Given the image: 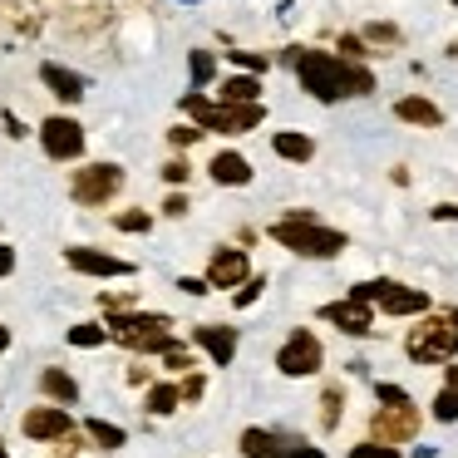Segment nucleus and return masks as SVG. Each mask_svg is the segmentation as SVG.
I'll return each mask as SVG.
<instances>
[{"label":"nucleus","mask_w":458,"mask_h":458,"mask_svg":"<svg viewBox=\"0 0 458 458\" xmlns=\"http://www.w3.org/2000/svg\"><path fill=\"white\" fill-rule=\"evenodd\" d=\"M212 178L222 182V188H247L251 182V163L242 158V153H217V158H212Z\"/></svg>","instance_id":"nucleus-17"},{"label":"nucleus","mask_w":458,"mask_h":458,"mask_svg":"<svg viewBox=\"0 0 458 458\" xmlns=\"http://www.w3.org/2000/svg\"><path fill=\"white\" fill-rule=\"evenodd\" d=\"M178 404H182L178 385H153L148 389V414H173Z\"/></svg>","instance_id":"nucleus-23"},{"label":"nucleus","mask_w":458,"mask_h":458,"mask_svg":"<svg viewBox=\"0 0 458 458\" xmlns=\"http://www.w3.org/2000/svg\"><path fill=\"white\" fill-rule=\"evenodd\" d=\"M271 242H281L286 251L310 257V261H330V257H340V251H345V232L320 227V222L306 217V212H291V217L271 222Z\"/></svg>","instance_id":"nucleus-1"},{"label":"nucleus","mask_w":458,"mask_h":458,"mask_svg":"<svg viewBox=\"0 0 458 458\" xmlns=\"http://www.w3.org/2000/svg\"><path fill=\"white\" fill-rule=\"evenodd\" d=\"M454 5H458V0H454Z\"/></svg>","instance_id":"nucleus-50"},{"label":"nucleus","mask_w":458,"mask_h":458,"mask_svg":"<svg viewBox=\"0 0 458 458\" xmlns=\"http://www.w3.org/2000/svg\"><path fill=\"white\" fill-rule=\"evenodd\" d=\"M291 64H296L306 94H316L320 104L345 99V60H335V55H320V50H291Z\"/></svg>","instance_id":"nucleus-3"},{"label":"nucleus","mask_w":458,"mask_h":458,"mask_svg":"<svg viewBox=\"0 0 458 458\" xmlns=\"http://www.w3.org/2000/svg\"><path fill=\"white\" fill-rule=\"evenodd\" d=\"M394 114H399L404 123H424V129H438V123H444V109H438V104H428L424 94H409V99H399Z\"/></svg>","instance_id":"nucleus-18"},{"label":"nucleus","mask_w":458,"mask_h":458,"mask_svg":"<svg viewBox=\"0 0 458 458\" xmlns=\"http://www.w3.org/2000/svg\"><path fill=\"white\" fill-rule=\"evenodd\" d=\"M326 320L330 326H340L345 335H375V310L365 306V301H330L326 306Z\"/></svg>","instance_id":"nucleus-11"},{"label":"nucleus","mask_w":458,"mask_h":458,"mask_svg":"<svg viewBox=\"0 0 458 458\" xmlns=\"http://www.w3.org/2000/svg\"><path fill=\"white\" fill-rule=\"evenodd\" d=\"M163 212H168V217H182V212H188V198H178V192H173V198L163 202Z\"/></svg>","instance_id":"nucleus-43"},{"label":"nucleus","mask_w":458,"mask_h":458,"mask_svg":"<svg viewBox=\"0 0 458 458\" xmlns=\"http://www.w3.org/2000/svg\"><path fill=\"white\" fill-rule=\"evenodd\" d=\"M119 188H123V168H119V163H89V168H80V173H74V182H70V192H74L80 208H104Z\"/></svg>","instance_id":"nucleus-7"},{"label":"nucleus","mask_w":458,"mask_h":458,"mask_svg":"<svg viewBox=\"0 0 458 458\" xmlns=\"http://www.w3.org/2000/svg\"><path fill=\"white\" fill-rule=\"evenodd\" d=\"M114 227H119V232H148L153 217H148V212H119V217H114Z\"/></svg>","instance_id":"nucleus-30"},{"label":"nucleus","mask_w":458,"mask_h":458,"mask_svg":"<svg viewBox=\"0 0 458 458\" xmlns=\"http://www.w3.org/2000/svg\"><path fill=\"white\" fill-rule=\"evenodd\" d=\"M434 222H458V208H454V202H438V208H434Z\"/></svg>","instance_id":"nucleus-44"},{"label":"nucleus","mask_w":458,"mask_h":458,"mask_svg":"<svg viewBox=\"0 0 458 458\" xmlns=\"http://www.w3.org/2000/svg\"><path fill=\"white\" fill-rule=\"evenodd\" d=\"M409 360H419V365H438V360L458 355V310H438V316H428L424 326L409 335Z\"/></svg>","instance_id":"nucleus-4"},{"label":"nucleus","mask_w":458,"mask_h":458,"mask_svg":"<svg viewBox=\"0 0 458 458\" xmlns=\"http://www.w3.org/2000/svg\"><path fill=\"white\" fill-rule=\"evenodd\" d=\"M168 139L178 143V148H188V143L202 139V129H192V123H178V129H168Z\"/></svg>","instance_id":"nucleus-32"},{"label":"nucleus","mask_w":458,"mask_h":458,"mask_svg":"<svg viewBox=\"0 0 458 458\" xmlns=\"http://www.w3.org/2000/svg\"><path fill=\"white\" fill-rule=\"evenodd\" d=\"M340 55L360 60V55H365V40H360V35H340Z\"/></svg>","instance_id":"nucleus-37"},{"label":"nucleus","mask_w":458,"mask_h":458,"mask_svg":"<svg viewBox=\"0 0 458 458\" xmlns=\"http://www.w3.org/2000/svg\"><path fill=\"white\" fill-rule=\"evenodd\" d=\"M345 94H375V74L365 64H345Z\"/></svg>","instance_id":"nucleus-26"},{"label":"nucleus","mask_w":458,"mask_h":458,"mask_svg":"<svg viewBox=\"0 0 458 458\" xmlns=\"http://www.w3.org/2000/svg\"><path fill=\"white\" fill-rule=\"evenodd\" d=\"M350 458H394V448H389V444H360Z\"/></svg>","instance_id":"nucleus-36"},{"label":"nucleus","mask_w":458,"mask_h":458,"mask_svg":"<svg viewBox=\"0 0 458 458\" xmlns=\"http://www.w3.org/2000/svg\"><path fill=\"white\" fill-rule=\"evenodd\" d=\"M178 394L182 399H198L202 394V375H188V385H178Z\"/></svg>","instance_id":"nucleus-42"},{"label":"nucleus","mask_w":458,"mask_h":458,"mask_svg":"<svg viewBox=\"0 0 458 458\" xmlns=\"http://www.w3.org/2000/svg\"><path fill=\"white\" fill-rule=\"evenodd\" d=\"M261 291H267V281H247V286L237 291V306H251V301H257Z\"/></svg>","instance_id":"nucleus-38"},{"label":"nucleus","mask_w":458,"mask_h":458,"mask_svg":"<svg viewBox=\"0 0 458 458\" xmlns=\"http://www.w3.org/2000/svg\"><path fill=\"white\" fill-rule=\"evenodd\" d=\"M89 438L99 448H123V444H129V434H123L119 424H104V419H89Z\"/></svg>","instance_id":"nucleus-24"},{"label":"nucleus","mask_w":458,"mask_h":458,"mask_svg":"<svg viewBox=\"0 0 458 458\" xmlns=\"http://www.w3.org/2000/svg\"><path fill=\"white\" fill-rule=\"evenodd\" d=\"M0 458H5V444H0Z\"/></svg>","instance_id":"nucleus-48"},{"label":"nucleus","mask_w":458,"mask_h":458,"mask_svg":"<svg viewBox=\"0 0 458 458\" xmlns=\"http://www.w3.org/2000/svg\"><path fill=\"white\" fill-rule=\"evenodd\" d=\"M188 173H192L188 163H178V158H173L168 168H163V178H168V182H188Z\"/></svg>","instance_id":"nucleus-40"},{"label":"nucleus","mask_w":458,"mask_h":458,"mask_svg":"<svg viewBox=\"0 0 458 458\" xmlns=\"http://www.w3.org/2000/svg\"><path fill=\"white\" fill-rule=\"evenodd\" d=\"M40 80L50 94H60L64 104H80L84 99V80L74 70H64V64H40Z\"/></svg>","instance_id":"nucleus-15"},{"label":"nucleus","mask_w":458,"mask_h":458,"mask_svg":"<svg viewBox=\"0 0 458 458\" xmlns=\"http://www.w3.org/2000/svg\"><path fill=\"white\" fill-rule=\"evenodd\" d=\"M404 389H399V385H379V404H404Z\"/></svg>","instance_id":"nucleus-39"},{"label":"nucleus","mask_w":458,"mask_h":458,"mask_svg":"<svg viewBox=\"0 0 458 458\" xmlns=\"http://www.w3.org/2000/svg\"><path fill=\"white\" fill-rule=\"evenodd\" d=\"M21 428H25V438H40V444H50V438H70V414L55 409V404H45V409H30V414L21 419Z\"/></svg>","instance_id":"nucleus-14"},{"label":"nucleus","mask_w":458,"mask_h":458,"mask_svg":"<svg viewBox=\"0 0 458 458\" xmlns=\"http://www.w3.org/2000/svg\"><path fill=\"white\" fill-rule=\"evenodd\" d=\"M11 271H15V251L0 247V276H11Z\"/></svg>","instance_id":"nucleus-45"},{"label":"nucleus","mask_w":458,"mask_h":458,"mask_svg":"<svg viewBox=\"0 0 458 458\" xmlns=\"http://www.w3.org/2000/svg\"><path fill=\"white\" fill-rule=\"evenodd\" d=\"M454 55H458V45H454Z\"/></svg>","instance_id":"nucleus-49"},{"label":"nucleus","mask_w":458,"mask_h":458,"mask_svg":"<svg viewBox=\"0 0 458 458\" xmlns=\"http://www.w3.org/2000/svg\"><path fill=\"white\" fill-rule=\"evenodd\" d=\"M5 133H11V139H25V129H21V119H15V114H5Z\"/></svg>","instance_id":"nucleus-46"},{"label":"nucleus","mask_w":458,"mask_h":458,"mask_svg":"<svg viewBox=\"0 0 458 458\" xmlns=\"http://www.w3.org/2000/svg\"><path fill=\"white\" fill-rule=\"evenodd\" d=\"M163 360H168V369H192V355L182 345H168V350H163Z\"/></svg>","instance_id":"nucleus-33"},{"label":"nucleus","mask_w":458,"mask_h":458,"mask_svg":"<svg viewBox=\"0 0 458 458\" xmlns=\"http://www.w3.org/2000/svg\"><path fill=\"white\" fill-rule=\"evenodd\" d=\"M212 74H217V60L208 50H192V84H208Z\"/></svg>","instance_id":"nucleus-29"},{"label":"nucleus","mask_w":458,"mask_h":458,"mask_svg":"<svg viewBox=\"0 0 458 458\" xmlns=\"http://www.w3.org/2000/svg\"><path fill=\"white\" fill-rule=\"evenodd\" d=\"M355 301H365V306H379L385 316H419V310H428V296L424 291H409L399 286V281H360L355 286Z\"/></svg>","instance_id":"nucleus-6"},{"label":"nucleus","mask_w":458,"mask_h":458,"mask_svg":"<svg viewBox=\"0 0 458 458\" xmlns=\"http://www.w3.org/2000/svg\"><path fill=\"white\" fill-rule=\"evenodd\" d=\"M109 335L129 350H143V355H153V350L163 355L173 345V320L168 316H114Z\"/></svg>","instance_id":"nucleus-5"},{"label":"nucleus","mask_w":458,"mask_h":458,"mask_svg":"<svg viewBox=\"0 0 458 458\" xmlns=\"http://www.w3.org/2000/svg\"><path fill=\"white\" fill-rule=\"evenodd\" d=\"M232 60H237V64H242V70H247V74H261V70H267V55H251V50H237V55H232Z\"/></svg>","instance_id":"nucleus-31"},{"label":"nucleus","mask_w":458,"mask_h":458,"mask_svg":"<svg viewBox=\"0 0 458 458\" xmlns=\"http://www.w3.org/2000/svg\"><path fill=\"white\" fill-rule=\"evenodd\" d=\"M0 350H11V330L0 326Z\"/></svg>","instance_id":"nucleus-47"},{"label":"nucleus","mask_w":458,"mask_h":458,"mask_svg":"<svg viewBox=\"0 0 458 458\" xmlns=\"http://www.w3.org/2000/svg\"><path fill=\"white\" fill-rule=\"evenodd\" d=\"M198 345L208 350L217 365H232V355H237V330L232 326H198Z\"/></svg>","instance_id":"nucleus-16"},{"label":"nucleus","mask_w":458,"mask_h":458,"mask_svg":"<svg viewBox=\"0 0 458 458\" xmlns=\"http://www.w3.org/2000/svg\"><path fill=\"white\" fill-rule=\"evenodd\" d=\"M40 143H45V153H50L55 163H70V158L84 153V129L74 119H45L40 123Z\"/></svg>","instance_id":"nucleus-9"},{"label":"nucleus","mask_w":458,"mask_h":458,"mask_svg":"<svg viewBox=\"0 0 458 458\" xmlns=\"http://www.w3.org/2000/svg\"><path fill=\"white\" fill-rule=\"evenodd\" d=\"M340 414H345V394H340V389L330 385L326 394H320V424L335 428V424H340Z\"/></svg>","instance_id":"nucleus-25"},{"label":"nucleus","mask_w":458,"mask_h":458,"mask_svg":"<svg viewBox=\"0 0 458 458\" xmlns=\"http://www.w3.org/2000/svg\"><path fill=\"white\" fill-rule=\"evenodd\" d=\"M104 340H109L104 326H74L70 330V345H80V350H94V345H104Z\"/></svg>","instance_id":"nucleus-28"},{"label":"nucleus","mask_w":458,"mask_h":458,"mask_svg":"<svg viewBox=\"0 0 458 458\" xmlns=\"http://www.w3.org/2000/svg\"><path fill=\"white\" fill-rule=\"evenodd\" d=\"M271 148H276L286 163H306L310 153H316V143H310L306 133H296V129H291V133H276V139H271Z\"/></svg>","instance_id":"nucleus-20"},{"label":"nucleus","mask_w":458,"mask_h":458,"mask_svg":"<svg viewBox=\"0 0 458 458\" xmlns=\"http://www.w3.org/2000/svg\"><path fill=\"white\" fill-rule=\"evenodd\" d=\"M182 109L198 119L202 133H251L261 123V104H212L202 94H182Z\"/></svg>","instance_id":"nucleus-2"},{"label":"nucleus","mask_w":458,"mask_h":458,"mask_svg":"<svg viewBox=\"0 0 458 458\" xmlns=\"http://www.w3.org/2000/svg\"><path fill=\"white\" fill-rule=\"evenodd\" d=\"M276 454H281V458H326L320 448H310V444H281Z\"/></svg>","instance_id":"nucleus-34"},{"label":"nucleus","mask_w":458,"mask_h":458,"mask_svg":"<svg viewBox=\"0 0 458 458\" xmlns=\"http://www.w3.org/2000/svg\"><path fill=\"white\" fill-rule=\"evenodd\" d=\"M64 261H70L74 271H84V276H133L129 261L104 257V251H94V247H70V251H64Z\"/></svg>","instance_id":"nucleus-13"},{"label":"nucleus","mask_w":458,"mask_h":458,"mask_svg":"<svg viewBox=\"0 0 458 458\" xmlns=\"http://www.w3.org/2000/svg\"><path fill=\"white\" fill-rule=\"evenodd\" d=\"M434 419H438V424H454V419H458V389H438V399H434Z\"/></svg>","instance_id":"nucleus-27"},{"label":"nucleus","mask_w":458,"mask_h":458,"mask_svg":"<svg viewBox=\"0 0 458 458\" xmlns=\"http://www.w3.org/2000/svg\"><path fill=\"white\" fill-rule=\"evenodd\" d=\"M320 365H326V350H320V340L310 335V330H296V335L276 350V369H281V375H291V379L320 375Z\"/></svg>","instance_id":"nucleus-8"},{"label":"nucleus","mask_w":458,"mask_h":458,"mask_svg":"<svg viewBox=\"0 0 458 458\" xmlns=\"http://www.w3.org/2000/svg\"><path fill=\"white\" fill-rule=\"evenodd\" d=\"M40 389L55 399V404H74V399H80V385H74V379L64 375V369H55V365L40 375Z\"/></svg>","instance_id":"nucleus-19"},{"label":"nucleus","mask_w":458,"mask_h":458,"mask_svg":"<svg viewBox=\"0 0 458 458\" xmlns=\"http://www.w3.org/2000/svg\"><path fill=\"white\" fill-rule=\"evenodd\" d=\"M242 281H247V251H237V247L212 251V261H208V286L232 291V286H242Z\"/></svg>","instance_id":"nucleus-12"},{"label":"nucleus","mask_w":458,"mask_h":458,"mask_svg":"<svg viewBox=\"0 0 458 458\" xmlns=\"http://www.w3.org/2000/svg\"><path fill=\"white\" fill-rule=\"evenodd\" d=\"M276 448H281V438L267 434V428H247V434H242V454L247 458H271Z\"/></svg>","instance_id":"nucleus-22"},{"label":"nucleus","mask_w":458,"mask_h":458,"mask_svg":"<svg viewBox=\"0 0 458 458\" xmlns=\"http://www.w3.org/2000/svg\"><path fill=\"white\" fill-rule=\"evenodd\" d=\"M261 84L251 74H237V80H222V99L217 104H257Z\"/></svg>","instance_id":"nucleus-21"},{"label":"nucleus","mask_w":458,"mask_h":458,"mask_svg":"<svg viewBox=\"0 0 458 458\" xmlns=\"http://www.w3.org/2000/svg\"><path fill=\"white\" fill-rule=\"evenodd\" d=\"M365 40H385V45H394L399 40V30H394V25H365Z\"/></svg>","instance_id":"nucleus-35"},{"label":"nucleus","mask_w":458,"mask_h":458,"mask_svg":"<svg viewBox=\"0 0 458 458\" xmlns=\"http://www.w3.org/2000/svg\"><path fill=\"white\" fill-rule=\"evenodd\" d=\"M369 428H375L379 444H404V438L419 434V409L409 404V399H404V404H389V409H379V414H375V424H369Z\"/></svg>","instance_id":"nucleus-10"},{"label":"nucleus","mask_w":458,"mask_h":458,"mask_svg":"<svg viewBox=\"0 0 458 458\" xmlns=\"http://www.w3.org/2000/svg\"><path fill=\"white\" fill-rule=\"evenodd\" d=\"M178 291H188V296H208V281H198V276H182V281H178Z\"/></svg>","instance_id":"nucleus-41"}]
</instances>
